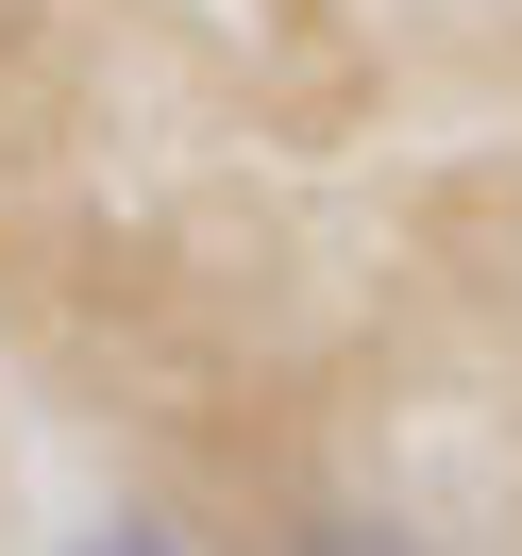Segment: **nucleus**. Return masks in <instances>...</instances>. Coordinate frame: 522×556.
<instances>
[{
    "label": "nucleus",
    "instance_id": "3",
    "mask_svg": "<svg viewBox=\"0 0 522 556\" xmlns=\"http://www.w3.org/2000/svg\"><path fill=\"white\" fill-rule=\"evenodd\" d=\"M0 51H17V17H0Z\"/></svg>",
    "mask_w": 522,
    "mask_h": 556
},
{
    "label": "nucleus",
    "instance_id": "2",
    "mask_svg": "<svg viewBox=\"0 0 522 556\" xmlns=\"http://www.w3.org/2000/svg\"><path fill=\"white\" fill-rule=\"evenodd\" d=\"M102 556H169V540H152V522H118V540H102Z\"/></svg>",
    "mask_w": 522,
    "mask_h": 556
},
{
    "label": "nucleus",
    "instance_id": "1",
    "mask_svg": "<svg viewBox=\"0 0 522 556\" xmlns=\"http://www.w3.org/2000/svg\"><path fill=\"white\" fill-rule=\"evenodd\" d=\"M287 556H421V540H405V522H304Z\"/></svg>",
    "mask_w": 522,
    "mask_h": 556
}]
</instances>
